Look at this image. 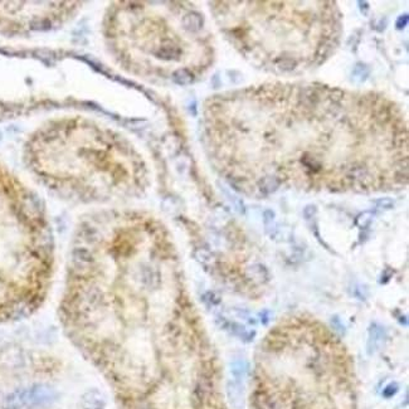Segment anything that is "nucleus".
Segmentation results:
<instances>
[{
	"instance_id": "nucleus-10",
	"label": "nucleus",
	"mask_w": 409,
	"mask_h": 409,
	"mask_svg": "<svg viewBox=\"0 0 409 409\" xmlns=\"http://www.w3.org/2000/svg\"><path fill=\"white\" fill-rule=\"evenodd\" d=\"M406 22H408V18H406V17L404 18V21H403V18H400V19H399V22H398V24H396V26H398V28H401L403 26H405Z\"/></svg>"
},
{
	"instance_id": "nucleus-9",
	"label": "nucleus",
	"mask_w": 409,
	"mask_h": 409,
	"mask_svg": "<svg viewBox=\"0 0 409 409\" xmlns=\"http://www.w3.org/2000/svg\"><path fill=\"white\" fill-rule=\"evenodd\" d=\"M261 318L263 320V322L267 323L268 320H270V312H268V311H263V312H261Z\"/></svg>"
},
{
	"instance_id": "nucleus-6",
	"label": "nucleus",
	"mask_w": 409,
	"mask_h": 409,
	"mask_svg": "<svg viewBox=\"0 0 409 409\" xmlns=\"http://www.w3.org/2000/svg\"><path fill=\"white\" fill-rule=\"evenodd\" d=\"M370 222H371V214H370V213H363V214H361L360 217L358 218V220H356V223H358V224L360 225L361 228L368 227V225L370 224Z\"/></svg>"
},
{
	"instance_id": "nucleus-8",
	"label": "nucleus",
	"mask_w": 409,
	"mask_h": 409,
	"mask_svg": "<svg viewBox=\"0 0 409 409\" xmlns=\"http://www.w3.org/2000/svg\"><path fill=\"white\" fill-rule=\"evenodd\" d=\"M378 205L380 208H384V209H390V208H393L394 204L391 202V199H379Z\"/></svg>"
},
{
	"instance_id": "nucleus-1",
	"label": "nucleus",
	"mask_w": 409,
	"mask_h": 409,
	"mask_svg": "<svg viewBox=\"0 0 409 409\" xmlns=\"http://www.w3.org/2000/svg\"><path fill=\"white\" fill-rule=\"evenodd\" d=\"M21 401L27 405L43 406L56 400V391L46 385H36L19 395Z\"/></svg>"
},
{
	"instance_id": "nucleus-3",
	"label": "nucleus",
	"mask_w": 409,
	"mask_h": 409,
	"mask_svg": "<svg viewBox=\"0 0 409 409\" xmlns=\"http://www.w3.org/2000/svg\"><path fill=\"white\" fill-rule=\"evenodd\" d=\"M386 339V331L380 323L373 322L369 326L368 331V350L369 353H374L376 349L380 348Z\"/></svg>"
},
{
	"instance_id": "nucleus-5",
	"label": "nucleus",
	"mask_w": 409,
	"mask_h": 409,
	"mask_svg": "<svg viewBox=\"0 0 409 409\" xmlns=\"http://www.w3.org/2000/svg\"><path fill=\"white\" fill-rule=\"evenodd\" d=\"M278 187V182L275 179V178H268V179H265L262 182V189L265 190L266 193H271Z\"/></svg>"
},
{
	"instance_id": "nucleus-2",
	"label": "nucleus",
	"mask_w": 409,
	"mask_h": 409,
	"mask_svg": "<svg viewBox=\"0 0 409 409\" xmlns=\"http://www.w3.org/2000/svg\"><path fill=\"white\" fill-rule=\"evenodd\" d=\"M217 323H219L220 328L224 329V330H227L228 333H230L232 335L239 338L240 340H243L244 343H250L251 340H253V338H255V335H256L255 331L247 330V329H246L243 325H240V323L232 322V321L227 320V318H224V317H218Z\"/></svg>"
},
{
	"instance_id": "nucleus-7",
	"label": "nucleus",
	"mask_w": 409,
	"mask_h": 409,
	"mask_svg": "<svg viewBox=\"0 0 409 409\" xmlns=\"http://www.w3.org/2000/svg\"><path fill=\"white\" fill-rule=\"evenodd\" d=\"M331 325L335 328V330L338 331L339 334H344V331H345V328H344L343 322H341L340 318H339L338 316H334V317L331 318Z\"/></svg>"
},
{
	"instance_id": "nucleus-4",
	"label": "nucleus",
	"mask_w": 409,
	"mask_h": 409,
	"mask_svg": "<svg viewBox=\"0 0 409 409\" xmlns=\"http://www.w3.org/2000/svg\"><path fill=\"white\" fill-rule=\"evenodd\" d=\"M228 390V396H229V400L232 403V405L234 408H240L242 405V385L240 383H234V381H230L227 386Z\"/></svg>"
}]
</instances>
